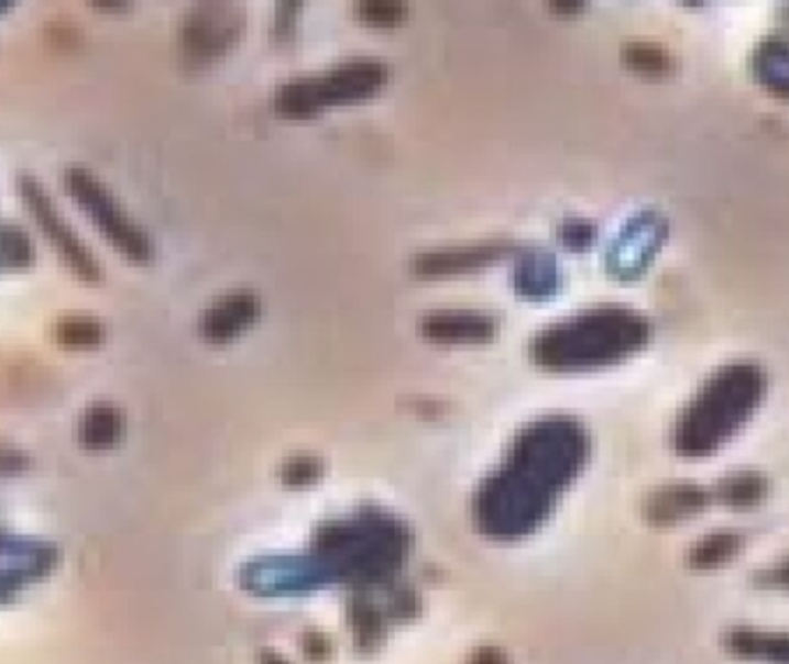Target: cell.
Segmentation results:
<instances>
[{"label":"cell","mask_w":789,"mask_h":664,"mask_svg":"<svg viewBox=\"0 0 789 664\" xmlns=\"http://www.w3.org/2000/svg\"><path fill=\"white\" fill-rule=\"evenodd\" d=\"M759 374L753 367H730L713 376L700 401L690 409V445L702 450L721 441L732 422L744 418L759 395Z\"/></svg>","instance_id":"obj_1"}]
</instances>
